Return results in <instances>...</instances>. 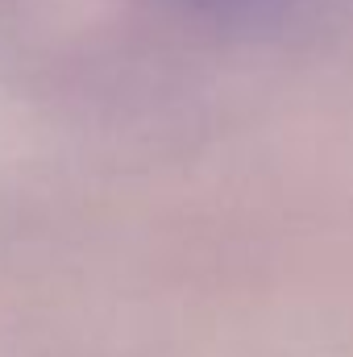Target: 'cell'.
<instances>
[{
  "mask_svg": "<svg viewBox=\"0 0 353 357\" xmlns=\"http://www.w3.org/2000/svg\"><path fill=\"white\" fill-rule=\"evenodd\" d=\"M179 21L241 46L299 50L353 29V0H158Z\"/></svg>",
  "mask_w": 353,
  "mask_h": 357,
  "instance_id": "6da1fadb",
  "label": "cell"
}]
</instances>
